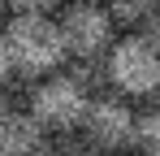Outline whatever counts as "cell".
<instances>
[{
    "label": "cell",
    "mask_w": 160,
    "mask_h": 156,
    "mask_svg": "<svg viewBox=\"0 0 160 156\" xmlns=\"http://www.w3.org/2000/svg\"><path fill=\"white\" fill-rule=\"evenodd\" d=\"M87 104H91V91H87L69 70H56V74L39 78L35 91H30V113L39 117V126L48 130V134L78 130Z\"/></svg>",
    "instance_id": "cell-4"
},
{
    "label": "cell",
    "mask_w": 160,
    "mask_h": 156,
    "mask_svg": "<svg viewBox=\"0 0 160 156\" xmlns=\"http://www.w3.org/2000/svg\"><path fill=\"white\" fill-rule=\"evenodd\" d=\"M104 82L126 100L160 91V48L143 35L112 39V48L104 52Z\"/></svg>",
    "instance_id": "cell-2"
},
{
    "label": "cell",
    "mask_w": 160,
    "mask_h": 156,
    "mask_svg": "<svg viewBox=\"0 0 160 156\" xmlns=\"http://www.w3.org/2000/svg\"><path fill=\"white\" fill-rule=\"evenodd\" d=\"M100 4L108 9L112 26H130V30H138L147 22V13L156 9V0H100Z\"/></svg>",
    "instance_id": "cell-8"
},
{
    "label": "cell",
    "mask_w": 160,
    "mask_h": 156,
    "mask_svg": "<svg viewBox=\"0 0 160 156\" xmlns=\"http://www.w3.org/2000/svg\"><path fill=\"white\" fill-rule=\"evenodd\" d=\"M130 148L138 156H160V108H147V113H134V134Z\"/></svg>",
    "instance_id": "cell-7"
},
{
    "label": "cell",
    "mask_w": 160,
    "mask_h": 156,
    "mask_svg": "<svg viewBox=\"0 0 160 156\" xmlns=\"http://www.w3.org/2000/svg\"><path fill=\"white\" fill-rule=\"evenodd\" d=\"M56 30H61L65 56H74V61H104V52L117 39V26H112V18H108V9L100 0H69V4H61Z\"/></svg>",
    "instance_id": "cell-3"
},
{
    "label": "cell",
    "mask_w": 160,
    "mask_h": 156,
    "mask_svg": "<svg viewBox=\"0 0 160 156\" xmlns=\"http://www.w3.org/2000/svg\"><path fill=\"white\" fill-rule=\"evenodd\" d=\"M138 35H143V39H152V44L160 48V0H156V9L147 13V22L138 26Z\"/></svg>",
    "instance_id": "cell-11"
},
{
    "label": "cell",
    "mask_w": 160,
    "mask_h": 156,
    "mask_svg": "<svg viewBox=\"0 0 160 156\" xmlns=\"http://www.w3.org/2000/svg\"><path fill=\"white\" fill-rule=\"evenodd\" d=\"M4 113H9V96L0 91V117H4Z\"/></svg>",
    "instance_id": "cell-14"
},
{
    "label": "cell",
    "mask_w": 160,
    "mask_h": 156,
    "mask_svg": "<svg viewBox=\"0 0 160 156\" xmlns=\"http://www.w3.org/2000/svg\"><path fill=\"white\" fill-rule=\"evenodd\" d=\"M100 156H138L134 148H121V152H100Z\"/></svg>",
    "instance_id": "cell-13"
},
{
    "label": "cell",
    "mask_w": 160,
    "mask_h": 156,
    "mask_svg": "<svg viewBox=\"0 0 160 156\" xmlns=\"http://www.w3.org/2000/svg\"><path fill=\"white\" fill-rule=\"evenodd\" d=\"M48 143V130L30 108H9L0 117V156H39Z\"/></svg>",
    "instance_id": "cell-6"
},
{
    "label": "cell",
    "mask_w": 160,
    "mask_h": 156,
    "mask_svg": "<svg viewBox=\"0 0 160 156\" xmlns=\"http://www.w3.org/2000/svg\"><path fill=\"white\" fill-rule=\"evenodd\" d=\"M78 134L95 152H121V148H130V134H134L130 100H126V96H91Z\"/></svg>",
    "instance_id": "cell-5"
},
{
    "label": "cell",
    "mask_w": 160,
    "mask_h": 156,
    "mask_svg": "<svg viewBox=\"0 0 160 156\" xmlns=\"http://www.w3.org/2000/svg\"><path fill=\"white\" fill-rule=\"evenodd\" d=\"M4 44H9L13 74L18 78H35L39 82V78L56 74L69 61L52 13H13L9 26H4Z\"/></svg>",
    "instance_id": "cell-1"
},
{
    "label": "cell",
    "mask_w": 160,
    "mask_h": 156,
    "mask_svg": "<svg viewBox=\"0 0 160 156\" xmlns=\"http://www.w3.org/2000/svg\"><path fill=\"white\" fill-rule=\"evenodd\" d=\"M4 9H9V0H0V13H4Z\"/></svg>",
    "instance_id": "cell-15"
},
{
    "label": "cell",
    "mask_w": 160,
    "mask_h": 156,
    "mask_svg": "<svg viewBox=\"0 0 160 156\" xmlns=\"http://www.w3.org/2000/svg\"><path fill=\"white\" fill-rule=\"evenodd\" d=\"M65 0H9V9L13 13H52V9H61Z\"/></svg>",
    "instance_id": "cell-10"
},
{
    "label": "cell",
    "mask_w": 160,
    "mask_h": 156,
    "mask_svg": "<svg viewBox=\"0 0 160 156\" xmlns=\"http://www.w3.org/2000/svg\"><path fill=\"white\" fill-rule=\"evenodd\" d=\"M13 78V56H9V44H4V30H0V87Z\"/></svg>",
    "instance_id": "cell-12"
},
{
    "label": "cell",
    "mask_w": 160,
    "mask_h": 156,
    "mask_svg": "<svg viewBox=\"0 0 160 156\" xmlns=\"http://www.w3.org/2000/svg\"><path fill=\"white\" fill-rule=\"evenodd\" d=\"M39 156H100V152L82 139L78 130H61V134H48V143H43Z\"/></svg>",
    "instance_id": "cell-9"
}]
</instances>
